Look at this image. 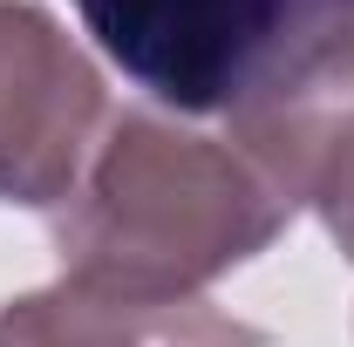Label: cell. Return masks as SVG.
Wrapping results in <instances>:
<instances>
[{
    "label": "cell",
    "mask_w": 354,
    "mask_h": 347,
    "mask_svg": "<svg viewBox=\"0 0 354 347\" xmlns=\"http://www.w3.org/2000/svg\"><path fill=\"white\" fill-rule=\"evenodd\" d=\"M225 136L286 184L293 205H313L327 238L354 265V82H313L252 116L225 123Z\"/></svg>",
    "instance_id": "5"
},
{
    "label": "cell",
    "mask_w": 354,
    "mask_h": 347,
    "mask_svg": "<svg viewBox=\"0 0 354 347\" xmlns=\"http://www.w3.org/2000/svg\"><path fill=\"white\" fill-rule=\"evenodd\" d=\"M95 48L177 116H252L354 82V0H75Z\"/></svg>",
    "instance_id": "2"
},
{
    "label": "cell",
    "mask_w": 354,
    "mask_h": 347,
    "mask_svg": "<svg viewBox=\"0 0 354 347\" xmlns=\"http://www.w3.org/2000/svg\"><path fill=\"white\" fill-rule=\"evenodd\" d=\"M293 198L232 136L123 109L55 212L62 279L123 300H198L293 225Z\"/></svg>",
    "instance_id": "1"
},
{
    "label": "cell",
    "mask_w": 354,
    "mask_h": 347,
    "mask_svg": "<svg viewBox=\"0 0 354 347\" xmlns=\"http://www.w3.org/2000/svg\"><path fill=\"white\" fill-rule=\"evenodd\" d=\"M0 347H266V334L212 300H123L55 279L0 306Z\"/></svg>",
    "instance_id": "4"
},
{
    "label": "cell",
    "mask_w": 354,
    "mask_h": 347,
    "mask_svg": "<svg viewBox=\"0 0 354 347\" xmlns=\"http://www.w3.org/2000/svg\"><path fill=\"white\" fill-rule=\"evenodd\" d=\"M109 130V95L62 21L0 0V205L62 212Z\"/></svg>",
    "instance_id": "3"
}]
</instances>
